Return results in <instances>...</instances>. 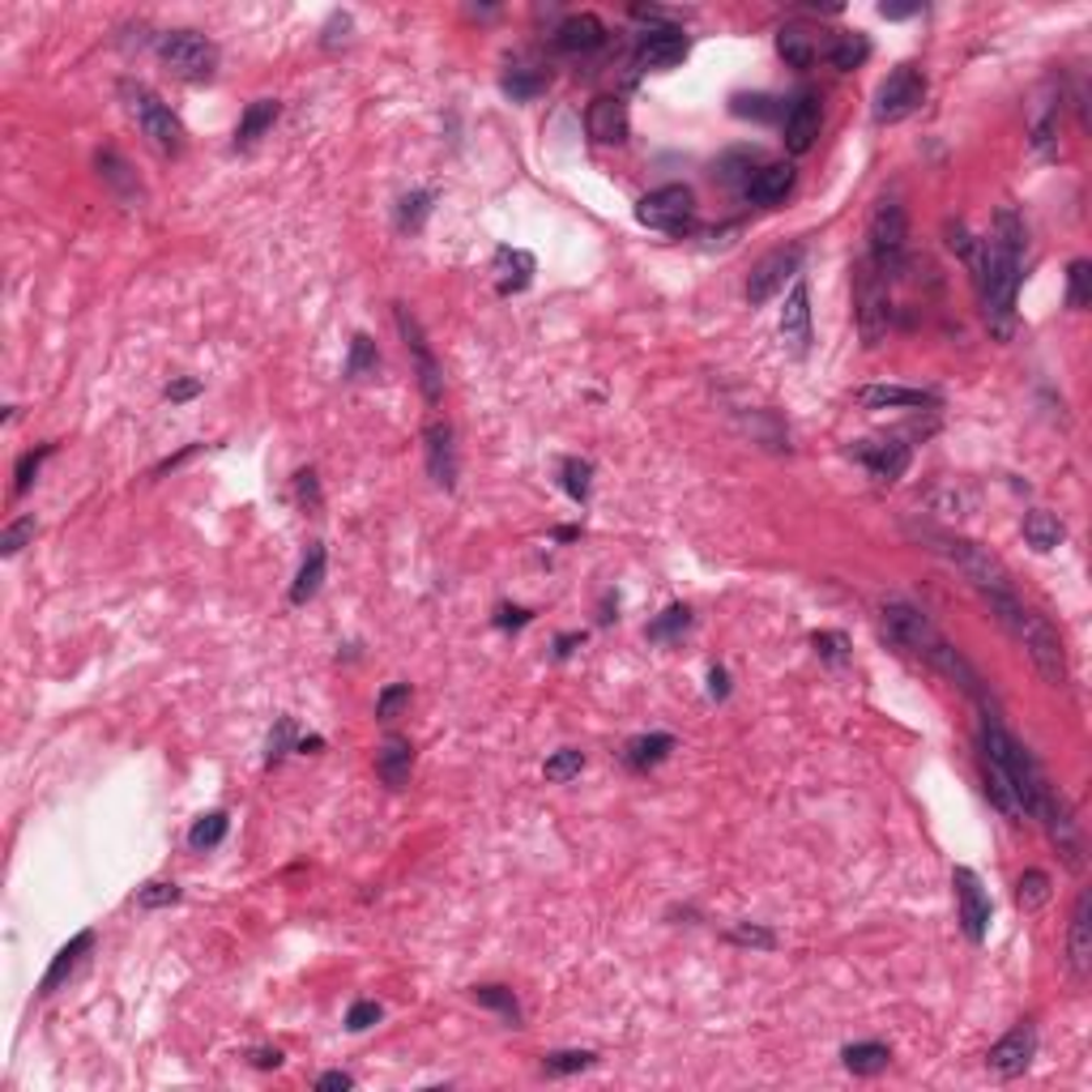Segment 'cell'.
<instances>
[{"instance_id":"1","label":"cell","mask_w":1092,"mask_h":1092,"mask_svg":"<svg viewBox=\"0 0 1092 1092\" xmlns=\"http://www.w3.org/2000/svg\"><path fill=\"white\" fill-rule=\"evenodd\" d=\"M1024 248H1029V235H1024V222L1015 218L1011 206L999 210L990 239L978 243V295H982V316L994 338H1011L1015 334V291L1024 278Z\"/></svg>"},{"instance_id":"2","label":"cell","mask_w":1092,"mask_h":1092,"mask_svg":"<svg viewBox=\"0 0 1092 1092\" xmlns=\"http://www.w3.org/2000/svg\"><path fill=\"white\" fill-rule=\"evenodd\" d=\"M879 619H883V631H887L892 645H901L905 654L922 658L930 670H939V675L951 679L956 687H965L978 704H986L982 675L965 662V654L951 649V640H947V636H943V631H939L922 611H914V606H905V602H887V606L879 611Z\"/></svg>"},{"instance_id":"3","label":"cell","mask_w":1092,"mask_h":1092,"mask_svg":"<svg viewBox=\"0 0 1092 1092\" xmlns=\"http://www.w3.org/2000/svg\"><path fill=\"white\" fill-rule=\"evenodd\" d=\"M922 542H926L935 555H943L982 598H990V594H1015L1011 572L1003 568V559H999L990 547H978V542H969V538L943 534V530H926Z\"/></svg>"},{"instance_id":"4","label":"cell","mask_w":1092,"mask_h":1092,"mask_svg":"<svg viewBox=\"0 0 1092 1092\" xmlns=\"http://www.w3.org/2000/svg\"><path fill=\"white\" fill-rule=\"evenodd\" d=\"M982 755L986 759H994L1003 773H1007V781H1011V790H1015V798H1020V807H1024V815H1037V802H1042V794H1046V773L1037 768V759L1024 751L994 718H986L982 722Z\"/></svg>"},{"instance_id":"5","label":"cell","mask_w":1092,"mask_h":1092,"mask_svg":"<svg viewBox=\"0 0 1092 1092\" xmlns=\"http://www.w3.org/2000/svg\"><path fill=\"white\" fill-rule=\"evenodd\" d=\"M120 99H124V107H128V115L137 120V128L146 133V142L158 150V154H167V158H175L179 150H184V124H179V115L150 90V86H142V82H124L120 86Z\"/></svg>"},{"instance_id":"6","label":"cell","mask_w":1092,"mask_h":1092,"mask_svg":"<svg viewBox=\"0 0 1092 1092\" xmlns=\"http://www.w3.org/2000/svg\"><path fill=\"white\" fill-rule=\"evenodd\" d=\"M854 320H858V334L866 346H879L887 338V325H892V295H887V274L862 256L854 265Z\"/></svg>"},{"instance_id":"7","label":"cell","mask_w":1092,"mask_h":1092,"mask_svg":"<svg viewBox=\"0 0 1092 1092\" xmlns=\"http://www.w3.org/2000/svg\"><path fill=\"white\" fill-rule=\"evenodd\" d=\"M158 56L163 64L184 78V82H210L214 69H218V47L197 35V30H171V35H158Z\"/></svg>"},{"instance_id":"8","label":"cell","mask_w":1092,"mask_h":1092,"mask_svg":"<svg viewBox=\"0 0 1092 1092\" xmlns=\"http://www.w3.org/2000/svg\"><path fill=\"white\" fill-rule=\"evenodd\" d=\"M636 218H640V227H654V231H666V235L691 231V222H695V197H691V188L666 184V188L649 192V197L636 201Z\"/></svg>"},{"instance_id":"9","label":"cell","mask_w":1092,"mask_h":1092,"mask_svg":"<svg viewBox=\"0 0 1092 1092\" xmlns=\"http://www.w3.org/2000/svg\"><path fill=\"white\" fill-rule=\"evenodd\" d=\"M866 239H871V261L883 270V274H892L896 265H901V256H905V239H909V222H905V210L896 206V201H879L875 210H871V222H866Z\"/></svg>"},{"instance_id":"10","label":"cell","mask_w":1092,"mask_h":1092,"mask_svg":"<svg viewBox=\"0 0 1092 1092\" xmlns=\"http://www.w3.org/2000/svg\"><path fill=\"white\" fill-rule=\"evenodd\" d=\"M922 103H926V78L914 69V64H901V69H892L883 78V86L875 90V120L896 124V120L914 115Z\"/></svg>"},{"instance_id":"11","label":"cell","mask_w":1092,"mask_h":1092,"mask_svg":"<svg viewBox=\"0 0 1092 1092\" xmlns=\"http://www.w3.org/2000/svg\"><path fill=\"white\" fill-rule=\"evenodd\" d=\"M1015 640L1024 649H1029V658H1033V666H1037V675L1050 683V687H1063L1067 683V658H1063V640H1058V631L1037 615V611H1029V619H1024V627L1015 631Z\"/></svg>"},{"instance_id":"12","label":"cell","mask_w":1092,"mask_h":1092,"mask_svg":"<svg viewBox=\"0 0 1092 1092\" xmlns=\"http://www.w3.org/2000/svg\"><path fill=\"white\" fill-rule=\"evenodd\" d=\"M1033 819H1042L1046 823V832H1050V841H1054V850L1063 854V862L1079 875L1084 871V841H1079V823H1075V815H1071V807H1067V798L1063 794H1054L1050 786H1046V794H1042V802H1037V815Z\"/></svg>"},{"instance_id":"13","label":"cell","mask_w":1092,"mask_h":1092,"mask_svg":"<svg viewBox=\"0 0 1092 1092\" xmlns=\"http://www.w3.org/2000/svg\"><path fill=\"white\" fill-rule=\"evenodd\" d=\"M951 887H956V909H960V926L973 943L986 939L990 930V896L982 887V879L969 871V866H956L951 871Z\"/></svg>"},{"instance_id":"14","label":"cell","mask_w":1092,"mask_h":1092,"mask_svg":"<svg viewBox=\"0 0 1092 1092\" xmlns=\"http://www.w3.org/2000/svg\"><path fill=\"white\" fill-rule=\"evenodd\" d=\"M798 265H802V248H777V252H768L764 261L751 270V278H747V303H768L773 299L794 274H798Z\"/></svg>"},{"instance_id":"15","label":"cell","mask_w":1092,"mask_h":1092,"mask_svg":"<svg viewBox=\"0 0 1092 1092\" xmlns=\"http://www.w3.org/2000/svg\"><path fill=\"white\" fill-rule=\"evenodd\" d=\"M398 329H402V338H406V350H410V359H414V376H419V389H423V398L435 406L440 402V393H444V384H440V363H435V355H431V346H427V334H423V325L410 316V307H402L398 303Z\"/></svg>"},{"instance_id":"16","label":"cell","mask_w":1092,"mask_h":1092,"mask_svg":"<svg viewBox=\"0 0 1092 1092\" xmlns=\"http://www.w3.org/2000/svg\"><path fill=\"white\" fill-rule=\"evenodd\" d=\"M1033 1054H1037V1033H1033V1024H1015V1029H1011L1003 1042L990 1046L986 1067H990L994 1075H1003V1079H1015V1075L1029 1071Z\"/></svg>"},{"instance_id":"17","label":"cell","mask_w":1092,"mask_h":1092,"mask_svg":"<svg viewBox=\"0 0 1092 1092\" xmlns=\"http://www.w3.org/2000/svg\"><path fill=\"white\" fill-rule=\"evenodd\" d=\"M850 453L871 470V478L875 483H896L905 474V466H909V444H901V440H858Z\"/></svg>"},{"instance_id":"18","label":"cell","mask_w":1092,"mask_h":1092,"mask_svg":"<svg viewBox=\"0 0 1092 1092\" xmlns=\"http://www.w3.org/2000/svg\"><path fill=\"white\" fill-rule=\"evenodd\" d=\"M687 35L683 30H675V26H662V30H649L645 35V43H640V51H636V64L640 69H649V73H670V69H679V64L687 60Z\"/></svg>"},{"instance_id":"19","label":"cell","mask_w":1092,"mask_h":1092,"mask_svg":"<svg viewBox=\"0 0 1092 1092\" xmlns=\"http://www.w3.org/2000/svg\"><path fill=\"white\" fill-rule=\"evenodd\" d=\"M585 128L598 146H619L627 142V103L619 94H598L585 111Z\"/></svg>"},{"instance_id":"20","label":"cell","mask_w":1092,"mask_h":1092,"mask_svg":"<svg viewBox=\"0 0 1092 1092\" xmlns=\"http://www.w3.org/2000/svg\"><path fill=\"white\" fill-rule=\"evenodd\" d=\"M423 448H427V470L440 487H453L457 483V448H453V427L448 423H427L423 431Z\"/></svg>"},{"instance_id":"21","label":"cell","mask_w":1092,"mask_h":1092,"mask_svg":"<svg viewBox=\"0 0 1092 1092\" xmlns=\"http://www.w3.org/2000/svg\"><path fill=\"white\" fill-rule=\"evenodd\" d=\"M1088 892H1079L1075 914H1071V935H1067V965L1075 973V982H1088L1092 973V918H1088Z\"/></svg>"},{"instance_id":"22","label":"cell","mask_w":1092,"mask_h":1092,"mask_svg":"<svg viewBox=\"0 0 1092 1092\" xmlns=\"http://www.w3.org/2000/svg\"><path fill=\"white\" fill-rule=\"evenodd\" d=\"M819 35H823V30H815V26H807V22H786V26L777 30V51H781V60L794 64V69H811L815 56L828 51V43H823Z\"/></svg>"},{"instance_id":"23","label":"cell","mask_w":1092,"mask_h":1092,"mask_svg":"<svg viewBox=\"0 0 1092 1092\" xmlns=\"http://www.w3.org/2000/svg\"><path fill=\"white\" fill-rule=\"evenodd\" d=\"M781 338L794 355H807V346H811V295H807L802 278L794 282V291L781 307Z\"/></svg>"},{"instance_id":"24","label":"cell","mask_w":1092,"mask_h":1092,"mask_svg":"<svg viewBox=\"0 0 1092 1092\" xmlns=\"http://www.w3.org/2000/svg\"><path fill=\"white\" fill-rule=\"evenodd\" d=\"M819 137V99L815 94H798L794 107L786 111V150L790 154H807Z\"/></svg>"},{"instance_id":"25","label":"cell","mask_w":1092,"mask_h":1092,"mask_svg":"<svg viewBox=\"0 0 1092 1092\" xmlns=\"http://www.w3.org/2000/svg\"><path fill=\"white\" fill-rule=\"evenodd\" d=\"M606 43V26L594 18V14H572L568 22H559L555 30V47L568 51V56H590Z\"/></svg>"},{"instance_id":"26","label":"cell","mask_w":1092,"mask_h":1092,"mask_svg":"<svg viewBox=\"0 0 1092 1092\" xmlns=\"http://www.w3.org/2000/svg\"><path fill=\"white\" fill-rule=\"evenodd\" d=\"M790 188H794V167L790 163H764L751 175V184L743 188V197L755 201V206H777V201L790 197Z\"/></svg>"},{"instance_id":"27","label":"cell","mask_w":1092,"mask_h":1092,"mask_svg":"<svg viewBox=\"0 0 1092 1092\" xmlns=\"http://www.w3.org/2000/svg\"><path fill=\"white\" fill-rule=\"evenodd\" d=\"M410 764H414L410 738L389 734V738L380 743V751H376V773L384 777V786H389V790H402V786L410 781Z\"/></svg>"},{"instance_id":"28","label":"cell","mask_w":1092,"mask_h":1092,"mask_svg":"<svg viewBox=\"0 0 1092 1092\" xmlns=\"http://www.w3.org/2000/svg\"><path fill=\"white\" fill-rule=\"evenodd\" d=\"M858 406H866V410H922V406H935V398L922 393V389H901V384H866V389H858Z\"/></svg>"},{"instance_id":"29","label":"cell","mask_w":1092,"mask_h":1092,"mask_svg":"<svg viewBox=\"0 0 1092 1092\" xmlns=\"http://www.w3.org/2000/svg\"><path fill=\"white\" fill-rule=\"evenodd\" d=\"M534 278V256L521 248H499L495 252V291L499 295H521Z\"/></svg>"},{"instance_id":"30","label":"cell","mask_w":1092,"mask_h":1092,"mask_svg":"<svg viewBox=\"0 0 1092 1092\" xmlns=\"http://www.w3.org/2000/svg\"><path fill=\"white\" fill-rule=\"evenodd\" d=\"M90 947H94V935H90V930H82L78 939H69V943H64V947L56 951V960H51V969H47V973H43V982H39V994H56L64 982L73 978V969L82 965V956H86Z\"/></svg>"},{"instance_id":"31","label":"cell","mask_w":1092,"mask_h":1092,"mask_svg":"<svg viewBox=\"0 0 1092 1092\" xmlns=\"http://www.w3.org/2000/svg\"><path fill=\"white\" fill-rule=\"evenodd\" d=\"M278 103L274 99H256L248 111H243V120H239V128H235V150H248V146H256L261 142L270 128H274V120H278Z\"/></svg>"},{"instance_id":"32","label":"cell","mask_w":1092,"mask_h":1092,"mask_svg":"<svg viewBox=\"0 0 1092 1092\" xmlns=\"http://www.w3.org/2000/svg\"><path fill=\"white\" fill-rule=\"evenodd\" d=\"M670 751H675V738H670V734H640V738H631V743L623 747V759H627V768H636V773H645V768L662 764Z\"/></svg>"},{"instance_id":"33","label":"cell","mask_w":1092,"mask_h":1092,"mask_svg":"<svg viewBox=\"0 0 1092 1092\" xmlns=\"http://www.w3.org/2000/svg\"><path fill=\"white\" fill-rule=\"evenodd\" d=\"M320 581H325V547L312 542V547H307V559H303V568H299V576H295V585H291V602H295V606L312 602L316 590H320Z\"/></svg>"},{"instance_id":"34","label":"cell","mask_w":1092,"mask_h":1092,"mask_svg":"<svg viewBox=\"0 0 1092 1092\" xmlns=\"http://www.w3.org/2000/svg\"><path fill=\"white\" fill-rule=\"evenodd\" d=\"M1063 534H1067L1063 521L1046 508H1033L1029 517H1024V542H1029L1033 551H1054L1063 542Z\"/></svg>"},{"instance_id":"35","label":"cell","mask_w":1092,"mask_h":1092,"mask_svg":"<svg viewBox=\"0 0 1092 1092\" xmlns=\"http://www.w3.org/2000/svg\"><path fill=\"white\" fill-rule=\"evenodd\" d=\"M871 56V43H866V35L862 30H850V35H837L828 43V60L837 64L841 73H850V69H858V64Z\"/></svg>"},{"instance_id":"36","label":"cell","mask_w":1092,"mask_h":1092,"mask_svg":"<svg viewBox=\"0 0 1092 1092\" xmlns=\"http://www.w3.org/2000/svg\"><path fill=\"white\" fill-rule=\"evenodd\" d=\"M841 1058H845V1067L854 1071V1075H879L887 1063H892V1054H887V1046H879V1042H862V1046H845L841 1050Z\"/></svg>"},{"instance_id":"37","label":"cell","mask_w":1092,"mask_h":1092,"mask_svg":"<svg viewBox=\"0 0 1092 1092\" xmlns=\"http://www.w3.org/2000/svg\"><path fill=\"white\" fill-rule=\"evenodd\" d=\"M759 167H764L759 150H730V154L722 158V167H718V171H722V179H726V184H734V188L743 192Z\"/></svg>"},{"instance_id":"38","label":"cell","mask_w":1092,"mask_h":1092,"mask_svg":"<svg viewBox=\"0 0 1092 1092\" xmlns=\"http://www.w3.org/2000/svg\"><path fill=\"white\" fill-rule=\"evenodd\" d=\"M227 828H231L227 811H210V815H201L197 823H192V832H188V845H192V850H214V845H222Z\"/></svg>"},{"instance_id":"39","label":"cell","mask_w":1092,"mask_h":1092,"mask_svg":"<svg viewBox=\"0 0 1092 1092\" xmlns=\"http://www.w3.org/2000/svg\"><path fill=\"white\" fill-rule=\"evenodd\" d=\"M1015 901H1020L1024 914L1042 909V905L1050 901V875H1046V871H1024L1020 883H1015Z\"/></svg>"},{"instance_id":"40","label":"cell","mask_w":1092,"mask_h":1092,"mask_svg":"<svg viewBox=\"0 0 1092 1092\" xmlns=\"http://www.w3.org/2000/svg\"><path fill=\"white\" fill-rule=\"evenodd\" d=\"M542 86H547V73L542 69H530V64H517L508 78H504V90L512 94V99H534V94H542Z\"/></svg>"},{"instance_id":"41","label":"cell","mask_w":1092,"mask_h":1092,"mask_svg":"<svg viewBox=\"0 0 1092 1092\" xmlns=\"http://www.w3.org/2000/svg\"><path fill=\"white\" fill-rule=\"evenodd\" d=\"M730 111L743 115V120H777L781 115V103L773 94H734L730 99Z\"/></svg>"},{"instance_id":"42","label":"cell","mask_w":1092,"mask_h":1092,"mask_svg":"<svg viewBox=\"0 0 1092 1092\" xmlns=\"http://www.w3.org/2000/svg\"><path fill=\"white\" fill-rule=\"evenodd\" d=\"M474 999L483 1003V1007H491V1011H499L512 1029L521 1024V1007H517V999H512V990H504V986H474Z\"/></svg>"},{"instance_id":"43","label":"cell","mask_w":1092,"mask_h":1092,"mask_svg":"<svg viewBox=\"0 0 1092 1092\" xmlns=\"http://www.w3.org/2000/svg\"><path fill=\"white\" fill-rule=\"evenodd\" d=\"M380 367V350H376V342L367 338V334H355V342H350V363H346V376L350 380H363V376H371Z\"/></svg>"},{"instance_id":"44","label":"cell","mask_w":1092,"mask_h":1092,"mask_svg":"<svg viewBox=\"0 0 1092 1092\" xmlns=\"http://www.w3.org/2000/svg\"><path fill=\"white\" fill-rule=\"evenodd\" d=\"M581 768H585V755L576 751V747H563V751H555V755L547 759V768H542V773H547V781L563 786V781H572L576 773H581Z\"/></svg>"},{"instance_id":"45","label":"cell","mask_w":1092,"mask_h":1092,"mask_svg":"<svg viewBox=\"0 0 1092 1092\" xmlns=\"http://www.w3.org/2000/svg\"><path fill=\"white\" fill-rule=\"evenodd\" d=\"M559 474H563V491H568L576 504H585V499H590V478H594V466H590V462L568 457V462L559 466Z\"/></svg>"},{"instance_id":"46","label":"cell","mask_w":1092,"mask_h":1092,"mask_svg":"<svg viewBox=\"0 0 1092 1092\" xmlns=\"http://www.w3.org/2000/svg\"><path fill=\"white\" fill-rule=\"evenodd\" d=\"M594 1058H598L594 1050H555L542 1058V1067H547V1075H572V1071L594 1067Z\"/></svg>"},{"instance_id":"47","label":"cell","mask_w":1092,"mask_h":1092,"mask_svg":"<svg viewBox=\"0 0 1092 1092\" xmlns=\"http://www.w3.org/2000/svg\"><path fill=\"white\" fill-rule=\"evenodd\" d=\"M1067 278H1071V286H1067V303H1071L1075 312L1088 307V299H1092V291H1088V282H1092V265H1088V261H1071Z\"/></svg>"},{"instance_id":"48","label":"cell","mask_w":1092,"mask_h":1092,"mask_svg":"<svg viewBox=\"0 0 1092 1092\" xmlns=\"http://www.w3.org/2000/svg\"><path fill=\"white\" fill-rule=\"evenodd\" d=\"M51 453H56V444H43V448H35V453H26V457L18 462V483H14V495H26V491H30V483H35V474H39V466H43Z\"/></svg>"},{"instance_id":"49","label":"cell","mask_w":1092,"mask_h":1092,"mask_svg":"<svg viewBox=\"0 0 1092 1092\" xmlns=\"http://www.w3.org/2000/svg\"><path fill=\"white\" fill-rule=\"evenodd\" d=\"M811 645H815V654H819L823 662H832V666H841V662L850 658V645H845L841 631H815Z\"/></svg>"},{"instance_id":"50","label":"cell","mask_w":1092,"mask_h":1092,"mask_svg":"<svg viewBox=\"0 0 1092 1092\" xmlns=\"http://www.w3.org/2000/svg\"><path fill=\"white\" fill-rule=\"evenodd\" d=\"M35 517H18L14 526H5V534H0V555H18L30 538H35Z\"/></svg>"},{"instance_id":"51","label":"cell","mask_w":1092,"mask_h":1092,"mask_svg":"<svg viewBox=\"0 0 1092 1092\" xmlns=\"http://www.w3.org/2000/svg\"><path fill=\"white\" fill-rule=\"evenodd\" d=\"M687 623H691V611H687V606H666V611H662V619H654V623H649V640H666V636L683 631Z\"/></svg>"},{"instance_id":"52","label":"cell","mask_w":1092,"mask_h":1092,"mask_svg":"<svg viewBox=\"0 0 1092 1092\" xmlns=\"http://www.w3.org/2000/svg\"><path fill=\"white\" fill-rule=\"evenodd\" d=\"M402 704H410V683H393V687H384V691H380V700H376V718H380V722H393Z\"/></svg>"},{"instance_id":"53","label":"cell","mask_w":1092,"mask_h":1092,"mask_svg":"<svg viewBox=\"0 0 1092 1092\" xmlns=\"http://www.w3.org/2000/svg\"><path fill=\"white\" fill-rule=\"evenodd\" d=\"M175 901H179V887H175V883H150V887L137 892V905H142V909H167V905H175Z\"/></svg>"},{"instance_id":"54","label":"cell","mask_w":1092,"mask_h":1092,"mask_svg":"<svg viewBox=\"0 0 1092 1092\" xmlns=\"http://www.w3.org/2000/svg\"><path fill=\"white\" fill-rule=\"evenodd\" d=\"M427 214H431V192H410V197L402 201V227L406 231H419Z\"/></svg>"},{"instance_id":"55","label":"cell","mask_w":1092,"mask_h":1092,"mask_svg":"<svg viewBox=\"0 0 1092 1092\" xmlns=\"http://www.w3.org/2000/svg\"><path fill=\"white\" fill-rule=\"evenodd\" d=\"M730 943H747V947H777V935L773 930H764V926H730Z\"/></svg>"},{"instance_id":"56","label":"cell","mask_w":1092,"mask_h":1092,"mask_svg":"<svg viewBox=\"0 0 1092 1092\" xmlns=\"http://www.w3.org/2000/svg\"><path fill=\"white\" fill-rule=\"evenodd\" d=\"M376 1020H380V1003H367V999H363V1003H355V1007H350V1015H346V1029H350V1033H363V1029H371Z\"/></svg>"},{"instance_id":"57","label":"cell","mask_w":1092,"mask_h":1092,"mask_svg":"<svg viewBox=\"0 0 1092 1092\" xmlns=\"http://www.w3.org/2000/svg\"><path fill=\"white\" fill-rule=\"evenodd\" d=\"M295 491H299V504H307L312 512L320 508V487H316V474H312V470H299V474H295Z\"/></svg>"},{"instance_id":"58","label":"cell","mask_w":1092,"mask_h":1092,"mask_svg":"<svg viewBox=\"0 0 1092 1092\" xmlns=\"http://www.w3.org/2000/svg\"><path fill=\"white\" fill-rule=\"evenodd\" d=\"M291 734H295V730H291V718H282V722H278V730L270 734V755H265V764H278V759L286 755V747H291Z\"/></svg>"},{"instance_id":"59","label":"cell","mask_w":1092,"mask_h":1092,"mask_svg":"<svg viewBox=\"0 0 1092 1092\" xmlns=\"http://www.w3.org/2000/svg\"><path fill=\"white\" fill-rule=\"evenodd\" d=\"M534 615L530 611H521V606H499L495 611V627H526Z\"/></svg>"},{"instance_id":"60","label":"cell","mask_w":1092,"mask_h":1092,"mask_svg":"<svg viewBox=\"0 0 1092 1092\" xmlns=\"http://www.w3.org/2000/svg\"><path fill=\"white\" fill-rule=\"evenodd\" d=\"M201 393V380H175V384H167V402H188V398H197Z\"/></svg>"},{"instance_id":"61","label":"cell","mask_w":1092,"mask_h":1092,"mask_svg":"<svg viewBox=\"0 0 1092 1092\" xmlns=\"http://www.w3.org/2000/svg\"><path fill=\"white\" fill-rule=\"evenodd\" d=\"M350 1084H355V1079H350L346 1071H325V1075L316 1079V1092H346Z\"/></svg>"},{"instance_id":"62","label":"cell","mask_w":1092,"mask_h":1092,"mask_svg":"<svg viewBox=\"0 0 1092 1092\" xmlns=\"http://www.w3.org/2000/svg\"><path fill=\"white\" fill-rule=\"evenodd\" d=\"M709 695H713V700H726V695H730V679H726L722 666L709 670Z\"/></svg>"},{"instance_id":"63","label":"cell","mask_w":1092,"mask_h":1092,"mask_svg":"<svg viewBox=\"0 0 1092 1092\" xmlns=\"http://www.w3.org/2000/svg\"><path fill=\"white\" fill-rule=\"evenodd\" d=\"M252 1063H256V1067H278V1063H282V1054H278V1050H256V1054H252Z\"/></svg>"},{"instance_id":"64","label":"cell","mask_w":1092,"mask_h":1092,"mask_svg":"<svg viewBox=\"0 0 1092 1092\" xmlns=\"http://www.w3.org/2000/svg\"><path fill=\"white\" fill-rule=\"evenodd\" d=\"M576 640H581V636H576V631H572V636H559V649H555V654H559V658H568V654H572V645H576Z\"/></svg>"}]
</instances>
